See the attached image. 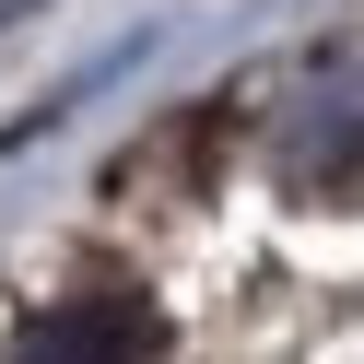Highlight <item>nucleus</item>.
<instances>
[{"instance_id":"f257e3e1","label":"nucleus","mask_w":364,"mask_h":364,"mask_svg":"<svg viewBox=\"0 0 364 364\" xmlns=\"http://www.w3.org/2000/svg\"><path fill=\"white\" fill-rule=\"evenodd\" d=\"M12 364H153V317L129 306V294H82V306H48L24 341H12Z\"/></svg>"}]
</instances>
